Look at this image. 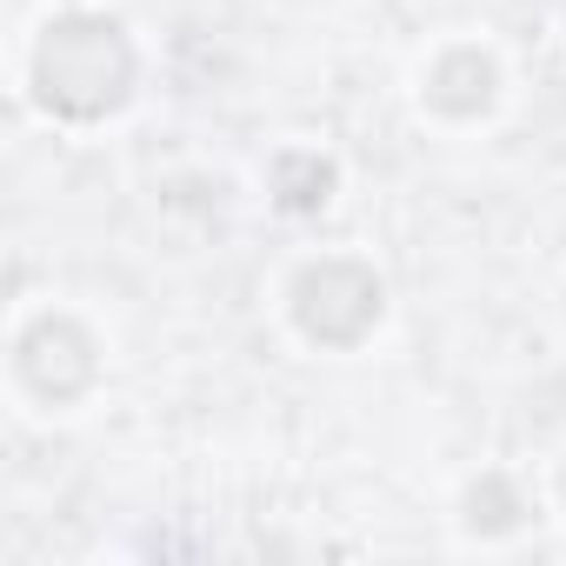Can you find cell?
<instances>
[{
  "instance_id": "obj_2",
  "label": "cell",
  "mask_w": 566,
  "mask_h": 566,
  "mask_svg": "<svg viewBox=\"0 0 566 566\" xmlns=\"http://www.w3.org/2000/svg\"><path fill=\"white\" fill-rule=\"evenodd\" d=\"M294 314L314 340L327 347H354L374 321H380V280L354 260H321L301 273V287H294Z\"/></svg>"
},
{
  "instance_id": "obj_1",
  "label": "cell",
  "mask_w": 566,
  "mask_h": 566,
  "mask_svg": "<svg viewBox=\"0 0 566 566\" xmlns=\"http://www.w3.org/2000/svg\"><path fill=\"white\" fill-rule=\"evenodd\" d=\"M34 81H41V101L67 120H94L107 107L127 101V81H134V54L120 41L114 21H94V14H67L48 28L41 54H34Z\"/></svg>"
}]
</instances>
